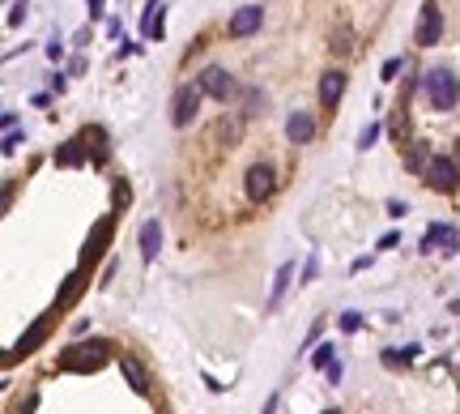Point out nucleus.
<instances>
[{
    "label": "nucleus",
    "instance_id": "obj_1",
    "mask_svg": "<svg viewBox=\"0 0 460 414\" xmlns=\"http://www.w3.org/2000/svg\"><path fill=\"white\" fill-rule=\"evenodd\" d=\"M422 90H426V99H430L434 111H452L456 99H460V82H456L452 68H430V73H422Z\"/></svg>",
    "mask_w": 460,
    "mask_h": 414
},
{
    "label": "nucleus",
    "instance_id": "obj_2",
    "mask_svg": "<svg viewBox=\"0 0 460 414\" xmlns=\"http://www.w3.org/2000/svg\"><path fill=\"white\" fill-rule=\"evenodd\" d=\"M107 342H77V346H68L64 355H60V372H98L102 363H107Z\"/></svg>",
    "mask_w": 460,
    "mask_h": 414
},
{
    "label": "nucleus",
    "instance_id": "obj_3",
    "mask_svg": "<svg viewBox=\"0 0 460 414\" xmlns=\"http://www.w3.org/2000/svg\"><path fill=\"white\" fill-rule=\"evenodd\" d=\"M200 99H204L200 86H179L175 99H171V124L175 129H188L192 120H196V111H200Z\"/></svg>",
    "mask_w": 460,
    "mask_h": 414
},
{
    "label": "nucleus",
    "instance_id": "obj_4",
    "mask_svg": "<svg viewBox=\"0 0 460 414\" xmlns=\"http://www.w3.org/2000/svg\"><path fill=\"white\" fill-rule=\"evenodd\" d=\"M204 94H209V99H218V103H226L230 94H239V86H235V77H230V73L222 68V64H209L200 73V82H196Z\"/></svg>",
    "mask_w": 460,
    "mask_h": 414
},
{
    "label": "nucleus",
    "instance_id": "obj_5",
    "mask_svg": "<svg viewBox=\"0 0 460 414\" xmlns=\"http://www.w3.org/2000/svg\"><path fill=\"white\" fill-rule=\"evenodd\" d=\"M439 35H443V13H439L434 0H426L422 17H418V30H414V43H418V47H430V43H439Z\"/></svg>",
    "mask_w": 460,
    "mask_h": 414
},
{
    "label": "nucleus",
    "instance_id": "obj_6",
    "mask_svg": "<svg viewBox=\"0 0 460 414\" xmlns=\"http://www.w3.org/2000/svg\"><path fill=\"white\" fill-rule=\"evenodd\" d=\"M426 180L430 188H439V192H452L460 171H456V158H443V154H430V167H426Z\"/></svg>",
    "mask_w": 460,
    "mask_h": 414
},
{
    "label": "nucleus",
    "instance_id": "obj_7",
    "mask_svg": "<svg viewBox=\"0 0 460 414\" xmlns=\"http://www.w3.org/2000/svg\"><path fill=\"white\" fill-rule=\"evenodd\" d=\"M273 188H277L273 167H269V162H256L251 171H247V197H251V201H269Z\"/></svg>",
    "mask_w": 460,
    "mask_h": 414
},
{
    "label": "nucleus",
    "instance_id": "obj_8",
    "mask_svg": "<svg viewBox=\"0 0 460 414\" xmlns=\"http://www.w3.org/2000/svg\"><path fill=\"white\" fill-rule=\"evenodd\" d=\"M260 21H265L260 5H243V9H239L235 17H230L226 35H230V39H247V35H256V30H260Z\"/></svg>",
    "mask_w": 460,
    "mask_h": 414
},
{
    "label": "nucleus",
    "instance_id": "obj_9",
    "mask_svg": "<svg viewBox=\"0 0 460 414\" xmlns=\"http://www.w3.org/2000/svg\"><path fill=\"white\" fill-rule=\"evenodd\" d=\"M456 243H460V231H456V227H448V223H430V227H426V235H422V252H430V248L452 252Z\"/></svg>",
    "mask_w": 460,
    "mask_h": 414
},
{
    "label": "nucleus",
    "instance_id": "obj_10",
    "mask_svg": "<svg viewBox=\"0 0 460 414\" xmlns=\"http://www.w3.org/2000/svg\"><path fill=\"white\" fill-rule=\"evenodd\" d=\"M51 316H56V312H51ZM51 316H39V321L30 325V329H26L21 337H17V346H13V355H9V363L13 359H26V355H30L39 342H43V337H47V325H51Z\"/></svg>",
    "mask_w": 460,
    "mask_h": 414
},
{
    "label": "nucleus",
    "instance_id": "obj_11",
    "mask_svg": "<svg viewBox=\"0 0 460 414\" xmlns=\"http://www.w3.org/2000/svg\"><path fill=\"white\" fill-rule=\"evenodd\" d=\"M111 231H115V214H107V218H102V223L90 231V243H86L82 261H98V256H102V248H107V239H111Z\"/></svg>",
    "mask_w": 460,
    "mask_h": 414
},
{
    "label": "nucleus",
    "instance_id": "obj_12",
    "mask_svg": "<svg viewBox=\"0 0 460 414\" xmlns=\"http://www.w3.org/2000/svg\"><path fill=\"white\" fill-rule=\"evenodd\" d=\"M286 137H290L294 145H307V141L316 137V120L307 115V111H294V115L286 120Z\"/></svg>",
    "mask_w": 460,
    "mask_h": 414
},
{
    "label": "nucleus",
    "instance_id": "obj_13",
    "mask_svg": "<svg viewBox=\"0 0 460 414\" xmlns=\"http://www.w3.org/2000/svg\"><path fill=\"white\" fill-rule=\"evenodd\" d=\"M341 94H345V73H324V77H320V103L332 111L341 103Z\"/></svg>",
    "mask_w": 460,
    "mask_h": 414
},
{
    "label": "nucleus",
    "instance_id": "obj_14",
    "mask_svg": "<svg viewBox=\"0 0 460 414\" xmlns=\"http://www.w3.org/2000/svg\"><path fill=\"white\" fill-rule=\"evenodd\" d=\"M141 256L145 261H153L158 256V248H162V227H158V218H149V223H141Z\"/></svg>",
    "mask_w": 460,
    "mask_h": 414
},
{
    "label": "nucleus",
    "instance_id": "obj_15",
    "mask_svg": "<svg viewBox=\"0 0 460 414\" xmlns=\"http://www.w3.org/2000/svg\"><path fill=\"white\" fill-rule=\"evenodd\" d=\"M119 372H124V380L133 384L137 393H149V372L141 368V363H137L133 355H124V359H119Z\"/></svg>",
    "mask_w": 460,
    "mask_h": 414
},
{
    "label": "nucleus",
    "instance_id": "obj_16",
    "mask_svg": "<svg viewBox=\"0 0 460 414\" xmlns=\"http://www.w3.org/2000/svg\"><path fill=\"white\" fill-rule=\"evenodd\" d=\"M145 35L162 39V0H149V5H145Z\"/></svg>",
    "mask_w": 460,
    "mask_h": 414
},
{
    "label": "nucleus",
    "instance_id": "obj_17",
    "mask_svg": "<svg viewBox=\"0 0 460 414\" xmlns=\"http://www.w3.org/2000/svg\"><path fill=\"white\" fill-rule=\"evenodd\" d=\"M82 162H86L82 141H64V150H56V167H82Z\"/></svg>",
    "mask_w": 460,
    "mask_h": 414
},
{
    "label": "nucleus",
    "instance_id": "obj_18",
    "mask_svg": "<svg viewBox=\"0 0 460 414\" xmlns=\"http://www.w3.org/2000/svg\"><path fill=\"white\" fill-rule=\"evenodd\" d=\"M290 278H294V265L286 261V265H281V270H277V282H273V290H269V308H277V303H281V295H286Z\"/></svg>",
    "mask_w": 460,
    "mask_h": 414
},
{
    "label": "nucleus",
    "instance_id": "obj_19",
    "mask_svg": "<svg viewBox=\"0 0 460 414\" xmlns=\"http://www.w3.org/2000/svg\"><path fill=\"white\" fill-rule=\"evenodd\" d=\"M77 295H82V274H73L68 282H64V290H60V299H56V308H68Z\"/></svg>",
    "mask_w": 460,
    "mask_h": 414
},
{
    "label": "nucleus",
    "instance_id": "obj_20",
    "mask_svg": "<svg viewBox=\"0 0 460 414\" xmlns=\"http://www.w3.org/2000/svg\"><path fill=\"white\" fill-rule=\"evenodd\" d=\"M312 363H316V368H324V372H328L332 363H337V346H332V342H324V346H320V350L312 355Z\"/></svg>",
    "mask_w": 460,
    "mask_h": 414
},
{
    "label": "nucleus",
    "instance_id": "obj_21",
    "mask_svg": "<svg viewBox=\"0 0 460 414\" xmlns=\"http://www.w3.org/2000/svg\"><path fill=\"white\" fill-rule=\"evenodd\" d=\"M265 107V94L260 90H243V115H260Z\"/></svg>",
    "mask_w": 460,
    "mask_h": 414
},
{
    "label": "nucleus",
    "instance_id": "obj_22",
    "mask_svg": "<svg viewBox=\"0 0 460 414\" xmlns=\"http://www.w3.org/2000/svg\"><path fill=\"white\" fill-rule=\"evenodd\" d=\"M363 329V312H341V333H358Z\"/></svg>",
    "mask_w": 460,
    "mask_h": 414
},
{
    "label": "nucleus",
    "instance_id": "obj_23",
    "mask_svg": "<svg viewBox=\"0 0 460 414\" xmlns=\"http://www.w3.org/2000/svg\"><path fill=\"white\" fill-rule=\"evenodd\" d=\"M405 68V60L401 56H392V60H383V82H396V73Z\"/></svg>",
    "mask_w": 460,
    "mask_h": 414
},
{
    "label": "nucleus",
    "instance_id": "obj_24",
    "mask_svg": "<svg viewBox=\"0 0 460 414\" xmlns=\"http://www.w3.org/2000/svg\"><path fill=\"white\" fill-rule=\"evenodd\" d=\"M332 52H337V56L349 52V30H337V43H332Z\"/></svg>",
    "mask_w": 460,
    "mask_h": 414
},
{
    "label": "nucleus",
    "instance_id": "obj_25",
    "mask_svg": "<svg viewBox=\"0 0 460 414\" xmlns=\"http://www.w3.org/2000/svg\"><path fill=\"white\" fill-rule=\"evenodd\" d=\"M316 274H320V256H312V261H307V265H303V282H312Z\"/></svg>",
    "mask_w": 460,
    "mask_h": 414
},
{
    "label": "nucleus",
    "instance_id": "obj_26",
    "mask_svg": "<svg viewBox=\"0 0 460 414\" xmlns=\"http://www.w3.org/2000/svg\"><path fill=\"white\" fill-rule=\"evenodd\" d=\"M375 137H379V124H367V129H363V137H358V145H363V150H367V145H371Z\"/></svg>",
    "mask_w": 460,
    "mask_h": 414
},
{
    "label": "nucleus",
    "instance_id": "obj_27",
    "mask_svg": "<svg viewBox=\"0 0 460 414\" xmlns=\"http://www.w3.org/2000/svg\"><path fill=\"white\" fill-rule=\"evenodd\" d=\"M17 145H21V137H17V129H9V137H5V154H13Z\"/></svg>",
    "mask_w": 460,
    "mask_h": 414
},
{
    "label": "nucleus",
    "instance_id": "obj_28",
    "mask_svg": "<svg viewBox=\"0 0 460 414\" xmlns=\"http://www.w3.org/2000/svg\"><path fill=\"white\" fill-rule=\"evenodd\" d=\"M98 5H102V0H90V13H98Z\"/></svg>",
    "mask_w": 460,
    "mask_h": 414
},
{
    "label": "nucleus",
    "instance_id": "obj_29",
    "mask_svg": "<svg viewBox=\"0 0 460 414\" xmlns=\"http://www.w3.org/2000/svg\"><path fill=\"white\" fill-rule=\"evenodd\" d=\"M456 154H460V141H456Z\"/></svg>",
    "mask_w": 460,
    "mask_h": 414
},
{
    "label": "nucleus",
    "instance_id": "obj_30",
    "mask_svg": "<svg viewBox=\"0 0 460 414\" xmlns=\"http://www.w3.org/2000/svg\"><path fill=\"white\" fill-rule=\"evenodd\" d=\"M324 414H337V410H324Z\"/></svg>",
    "mask_w": 460,
    "mask_h": 414
}]
</instances>
